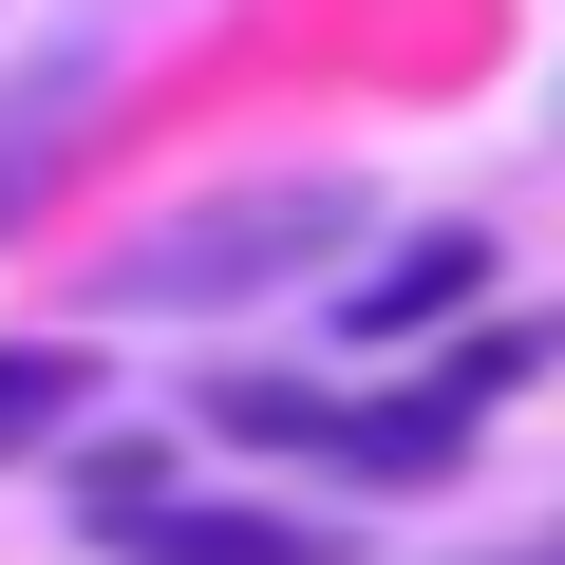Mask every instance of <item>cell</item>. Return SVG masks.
I'll list each match as a JSON object with an SVG mask.
<instances>
[{"instance_id": "obj_4", "label": "cell", "mask_w": 565, "mask_h": 565, "mask_svg": "<svg viewBox=\"0 0 565 565\" xmlns=\"http://www.w3.org/2000/svg\"><path fill=\"white\" fill-rule=\"evenodd\" d=\"M452 302H490V226H415V245H377L359 302H340V340H434Z\"/></svg>"}, {"instance_id": "obj_2", "label": "cell", "mask_w": 565, "mask_h": 565, "mask_svg": "<svg viewBox=\"0 0 565 565\" xmlns=\"http://www.w3.org/2000/svg\"><path fill=\"white\" fill-rule=\"evenodd\" d=\"M207 434L282 452V471H359V490H452L471 471V396L415 377V396H340V377H207Z\"/></svg>"}, {"instance_id": "obj_5", "label": "cell", "mask_w": 565, "mask_h": 565, "mask_svg": "<svg viewBox=\"0 0 565 565\" xmlns=\"http://www.w3.org/2000/svg\"><path fill=\"white\" fill-rule=\"evenodd\" d=\"M76 415H95V340H0V471L57 452Z\"/></svg>"}, {"instance_id": "obj_3", "label": "cell", "mask_w": 565, "mask_h": 565, "mask_svg": "<svg viewBox=\"0 0 565 565\" xmlns=\"http://www.w3.org/2000/svg\"><path fill=\"white\" fill-rule=\"evenodd\" d=\"M114 546H132V565H340V527H321V509H207V490L114 509Z\"/></svg>"}, {"instance_id": "obj_6", "label": "cell", "mask_w": 565, "mask_h": 565, "mask_svg": "<svg viewBox=\"0 0 565 565\" xmlns=\"http://www.w3.org/2000/svg\"><path fill=\"white\" fill-rule=\"evenodd\" d=\"M546 359H565V321H509V340H452V359H434V377H452V396H471V415H490V396H509V377H546Z\"/></svg>"}, {"instance_id": "obj_1", "label": "cell", "mask_w": 565, "mask_h": 565, "mask_svg": "<svg viewBox=\"0 0 565 565\" xmlns=\"http://www.w3.org/2000/svg\"><path fill=\"white\" fill-rule=\"evenodd\" d=\"M340 245H359V170H264V189H226V207H170V226H132V245H114V302H170V321H207V302H264V282L340 264Z\"/></svg>"}, {"instance_id": "obj_7", "label": "cell", "mask_w": 565, "mask_h": 565, "mask_svg": "<svg viewBox=\"0 0 565 565\" xmlns=\"http://www.w3.org/2000/svg\"><path fill=\"white\" fill-rule=\"evenodd\" d=\"M0 207H20V170H0Z\"/></svg>"}]
</instances>
